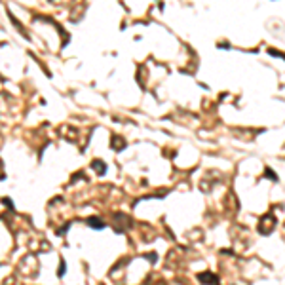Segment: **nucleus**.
Segmentation results:
<instances>
[{
	"instance_id": "1",
	"label": "nucleus",
	"mask_w": 285,
	"mask_h": 285,
	"mask_svg": "<svg viewBox=\"0 0 285 285\" xmlns=\"http://www.w3.org/2000/svg\"><path fill=\"white\" fill-rule=\"evenodd\" d=\"M87 224H90L91 228H95V230H101V228H105V222L99 221L97 217H90V219H87Z\"/></svg>"
},
{
	"instance_id": "2",
	"label": "nucleus",
	"mask_w": 285,
	"mask_h": 285,
	"mask_svg": "<svg viewBox=\"0 0 285 285\" xmlns=\"http://www.w3.org/2000/svg\"><path fill=\"white\" fill-rule=\"evenodd\" d=\"M198 278H200V281H201V283H213V285H217V283H219V281H217V278L213 276V274H200Z\"/></svg>"
}]
</instances>
